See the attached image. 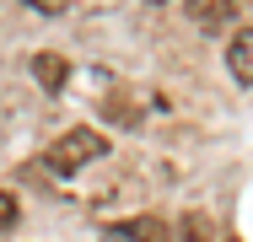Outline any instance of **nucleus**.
<instances>
[{
  "label": "nucleus",
  "mask_w": 253,
  "mask_h": 242,
  "mask_svg": "<svg viewBox=\"0 0 253 242\" xmlns=\"http://www.w3.org/2000/svg\"><path fill=\"white\" fill-rule=\"evenodd\" d=\"M226 70H232V81L253 86V27H243V33L226 43Z\"/></svg>",
  "instance_id": "nucleus-3"
},
{
  "label": "nucleus",
  "mask_w": 253,
  "mask_h": 242,
  "mask_svg": "<svg viewBox=\"0 0 253 242\" xmlns=\"http://www.w3.org/2000/svg\"><path fill=\"white\" fill-rule=\"evenodd\" d=\"M22 5H27V11H38V16H59L70 0H22Z\"/></svg>",
  "instance_id": "nucleus-7"
},
{
  "label": "nucleus",
  "mask_w": 253,
  "mask_h": 242,
  "mask_svg": "<svg viewBox=\"0 0 253 242\" xmlns=\"http://www.w3.org/2000/svg\"><path fill=\"white\" fill-rule=\"evenodd\" d=\"M11 221H16V199L0 189V226H11Z\"/></svg>",
  "instance_id": "nucleus-8"
},
{
  "label": "nucleus",
  "mask_w": 253,
  "mask_h": 242,
  "mask_svg": "<svg viewBox=\"0 0 253 242\" xmlns=\"http://www.w3.org/2000/svg\"><path fill=\"white\" fill-rule=\"evenodd\" d=\"M151 5H162V0H151Z\"/></svg>",
  "instance_id": "nucleus-10"
},
{
  "label": "nucleus",
  "mask_w": 253,
  "mask_h": 242,
  "mask_svg": "<svg viewBox=\"0 0 253 242\" xmlns=\"http://www.w3.org/2000/svg\"><path fill=\"white\" fill-rule=\"evenodd\" d=\"M124 226H129V237H135V242H172L167 221H156V215H135V221H124Z\"/></svg>",
  "instance_id": "nucleus-6"
},
{
  "label": "nucleus",
  "mask_w": 253,
  "mask_h": 242,
  "mask_svg": "<svg viewBox=\"0 0 253 242\" xmlns=\"http://www.w3.org/2000/svg\"><path fill=\"white\" fill-rule=\"evenodd\" d=\"M237 5L243 0H183V16L205 27V33H226V22L237 16Z\"/></svg>",
  "instance_id": "nucleus-2"
},
{
  "label": "nucleus",
  "mask_w": 253,
  "mask_h": 242,
  "mask_svg": "<svg viewBox=\"0 0 253 242\" xmlns=\"http://www.w3.org/2000/svg\"><path fill=\"white\" fill-rule=\"evenodd\" d=\"M97 156H108V140H102L97 129H86V124L65 129V135L49 145V167L54 172H76V167H86V161H97Z\"/></svg>",
  "instance_id": "nucleus-1"
},
{
  "label": "nucleus",
  "mask_w": 253,
  "mask_h": 242,
  "mask_svg": "<svg viewBox=\"0 0 253 242\" xmlns=\"http://www.w3.org/2000/svg\"><path fill=\"white\" fill-rule=\"evenodd\" d=\"M33 76H38L43 92H59L65 76H70V59H59V54H33Z\"/></svg>",
  "instance_id": "nucleus-4"
},
{
  "label": "nucleus",
  "mask_w": 253,
  "mask_h": 242,
  "mask_svg": "<svg viewBox=\"0 0 253 242\" xmlns=\"http://www.w3.org/2000/svg\"><path fill=\"white\" fill-rule=\"evenodd\" d=\"M102 242H135V237H129V226H108V232H102Z\"/></svg>",
  "instance_id": "nucleus-9"
},
{
  "label": "nucleus",
  "mask_w": 253,
  "mask_h": 242,
  "mask_svg": "<svg viewBox=\"0 0 253 242\" xmlns=\"http://www.w3.org/2000/svg\"><path fill=\"white\" fill-rule=\"evenodd\" d=\"M178 242H215V221L205 210H183V226H178Z\"/></svg>",
  "instance_id": "nucleus-5"
}]
</instances>
